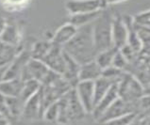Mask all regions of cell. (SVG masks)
Masks as SVG:
<instances>
[{
    "label": "cell",
    "instance_id": "1",
    "mask_svg": "<svg viewBox=\"0 0 150 125\" xmlns=\"http://www.w3.org/2000/svg\"><path fill=\"white\" fill-rule=\"evenodd\" d=\"M62 49L79 65L95 60L97 54L93 44L92 24L79 27L75 36Z\"/></svg>",
    "mask_w": 150,
    "mask_h": 125
},
{
    "label": "cell",
    "instance_id": "2",
    "mask_svg": "<svg viewBox=\"0 0 150 125\" xmlns=\"http://www.w3.org/2000/svg\"><path fill=\"white\" fill-rule=\"evenodd\" d=\"M113 16L109 11H101L97 18L92 23L93 39L96 54L113 47L112 44Z\"/></svg>",
    "mask_w": 150,
    "mask_h": 125
},
{
    "label": "cell",
    "instance_id": "3",
    "mask_svg": "<svg viewBox=\"0 0 150 125\" xmlns=\"http://www.w3.org/2000/svg\"><path fill=\"white\" fill-rule=\"evenodd\" d=\"M118 95L126 102H138L144 95V86L136 77L125 72L118 82Z\"/></svg>",
    "mask_w": 150,
    "mask_h": 125
},
{
    "label": "cell",
    "instance_id": "4",
    "mask_svg": "<svg viewBox=\"0 0 150 125\" xmlns=\"http://www.w3.org/2000/svg\"><path fill=\"white\" fill-rule=\"evenodd\" d=\"M137 108H139V101L138 102H126L122 99L118 98L112 105H111L102 117L98 119L101 122H108L115 119L121 118L131 113H136Z\"/></svg>",
    "mask_w": 150,
    "mask_h": 125
},
{
    "label": "cell",
    "instance_id": "5",
    "mask_svg": "<svg viewBox=\"0 0 150 125\" xmlns=\"http://www.w3.org/2000/svg\"><path fill=\"white\" fill-rule=\"evenodd\" d=\"M105 7L103 0H67L65 8L69 14L91 13L102 11Z\"/></svg>",
    "mask_w": 150,
    "mask_h": 125
},
{
    "label": "cell",
    "instance_id": "6",
    "mask_svg": "<svg viewBox=\"0 0 150 125\" xmlns=\"http://www.w3.org/2000/svg\"><path fill=\"white\" fill-rule=\"evenodd\" d=\"M93 81H79L75 89L78 97L83 106L85 113H93L95 109V91H93Z\"/></svg>",
    "mask_w": 150,
    "mask_h": 125
},
{
    "label": "cell",
    "instance_id": "7",
    "mask_svg": "<svg viewBox=\"0 0 150 125\" xmlns=\"http://www.w3.org/2000/svg\"><path fill=\"white\" fill-rule=\"evenodd\" d=\"M50 70H52L62 76L65 71V55L62 46L55 45L52 44V47L50 48L47 55L42 60Z\"/></svg>",
    "mask_w": 150,
    "mask_h": 125
},
{
    "label": "cell",
    "instance_id": "8",
    "mask_svg": "<svg viewBox=\"0 0 150 125\" xmlns=\"http://www.w3.org/2000/svg\"><path fill=\"white\" fill-rule=\"evenodd\" d=\"M128 29L124 18L113 16L112 21V44L115 48L120 50L127 44Z\"/></svg>",
    "mask_w": 150,
    "mask_h": 125
},
{
    "label": "cell",
    "instance_id": "9",
    "mask_svg": "<svg viewBox=\"0 0 150 125\" xmlns=\"http://www.w3.org/2000/svg\"><path fill=\"white\" fill-rule=\"evenodd\" d=\"M119 98L118 95V83H114L105 94V96L101 99V101L96 105L93 111V115L96 119H99L102 115L107 111V109Z\"/></svg>",
    "mask_w": 150,
    "mask_h": 125
},
{
    "label": "cell",
    "instance_id": "10",
    "mask_svg": "<svg viewBox=\"0 0 150 125\" xmlns=\"http://www.w3.org/2000/svg\"><path fill=\"white\" fill-rule=\"evenodd\" d=\"M22 116L28 119H37L40 116H42L41 90H39L35 95H33L29 100L25 102L22 111Z\"/></svg>",
    "mask_w": 150,
    "mask_h": 125
},
{
    "label": "cell",
    "instance_id": "11",
    "mask_svg": "<svg viewBox=\"0 0 150 125\" xmlns=\"http://www.w3.org/2000/svg\"><path fill=\"white\" fill-rule=\"evenodd\" d=\"M103 70L96 63V60L80 65L79 72V81H96L102 75Z\"/></svg>",
    "mask_w": 150,
    "mask_h": 125
},
{
    "label": "cell",
    "instance_id": "12",
    "mask_svg": "<svg viewBox=\"0 0 150 125\" xmlns=\"http://www.w3.org/2000/svg\"><path fill=\"white\" fill-rule=\"evenodd\" d=\"M76 30H78V27H76L75 25H73L70 23H67L65 25H62V27L56 31L51 41H52V44L55 45L63 47L75 36V34L76 33Z\"/></svg>",
    "mask_w": 150,
    "mask_h": 125
},
{
    "label": "cell",
    "instance_id": "13",
    "mask_svg": "<svg viewBox=\"0 0 150 125\" xmlns=\"http://www.w3.org/2000/svg\"><path fill=\"white\" fill-rule=\"evenodd\" d=\"M24 86L21 78L4 80L0 83V93L6 97H19Z\"/></svg>",
    "mask_w": 150,
    "mask_h": 125
},
{
    "label": "cell",
    "instance_id": "14",
    "mask_svg": "<svg viewBox=\"0 0 150 125\" xmlns=\"http://www.w3.org/2000/svg\"><path fill=\"white\" fill-rule=\"evenodd\" d=\"M114 84L113 81H111L104 76H100L99 78L93 81V91H95V107L98 103L101 101V99L105 96V94L108 92V90L111 87V85Z\"/></svg>",
    "mask_w": 150,
    "mask_h": 125
},
{
    "label": "cell",
    "instance_id": "15",
    "mask_svg": "<svg viewBox=\"0 0 150 125\" xmlns=\"http://www.w3.org/2000/svg\"><path fill=\"white\" fill-rule=\"evenodd\" d=\"M40 88H41V84L37 80L30 79V80L25 81L22 91H21L19 95V99L25 105V102L29 100L33 95H35L40 90Z\"/></svg>",
    "mask_w": 150,
    "mask_h": 125
},
{
    "label": "cell",
    "instance_id": "16",
    "mask_svg": "<svg viewBox=\"0 0 150 125\" xmlns=\"http://www.w3.org/2000/svg\"><path fill=\"white\" fill-rule=\"evenodd\" d=\"M101 12L100 11H97V12H91V13H79V14H72L70 15V18H69V22L72 24L73 25H75L76 27H81L83 25H86L89 24H92L93 21H95L99 13Z\"/></svg>",
    "mask_w": 150,
    "mask_h": 125
},
{
    "label": "cell",
    "instance_id": "17",
    "mask_svg": "<svg viewBox=\"0 0 150 125\" xmlns=\"http://www.w3.org/2000/svg\"><path fill=\"white\" fill-rule=\"evenodd\" d=\"M117 51H118V49L115 48L114 46L108 50L102 51L96 55L95 60L102 70H104V69L111 66L113 58H114V55L117 53Z\"/></svg>",
    "mask_w": 150,
    "mask_h": 125
},
{
    "label": "cell",
    "instance_id": "18",
    "mask_svg": "<svg viewBox=\"0 0 150 125\" xmlns=\"http://www.w3.org/2000/svg\"><path fill=\"white\" fill-rule=\"evenodd\" d=\"M51 47H52V41L38 42L33 48L32 58H35L38 60H42L45 55H47Z\"/></svg>",
    "mask_w": 150,
    "mask_h": 125
},
{
    "label": "cell",
    "instance_id": "19",
    "mask_svg": "<svg viewBox=\"0 0 150 125\" xmlns=\"http://www.w3.org/2000/svg\"><path fill=\"white\" fill-rule=\"evenodd\" d=\"M58 115H59V107H58V103L56 102L52 105H50L47 108H46L44 112V117L46 120L49 121H53L55 119H58Z\"/></svg>",
    "mask_w": 150,
    "mask_h": 125
},
{
    "label": "cell",
    "instance_id": "20",
    "mask_svg": "<svg viewBox=\"0 0 150 125\" xmlns=\"http://www.w3.org/2000/svg\"><path fill=\"white\" fill-rule=\"evenodd\" d=\"M127 65H128L127 60L126 59L125 57H124L121 52H120V50H118L117 53L114 55V58H113V61H112V64H111V66L124 71L127 67Z\"/></svg>",
    "mask_w": 150,
    "mask_h": 125
},
{
    "label": "cell",
    "instance_id": "21",
    "mask_svg": "<svg viewBox=\"0 0 150 125\" xmlns=\"http://www.w3.org/2000/svg\"><path fill=\"white\" fill-rule=\"evenodd\" d=\"M136 116H137V113H131L126 116H123L121 118L110 120V121H108L106 123H108V125H128L136 118Z\"/></svg>",
    "mask_w": 150,
    "mask_h": 125
},
{
    "label": "cell",
    "instance_id": "22",
    "mask_svg": "<svg viewBox=\"0 0 150 125\" xmlns=\"http://www.w3.org/2000/svg\"><path fill=\"white\" fill-rule=\"evenodd\" d=\"M105 6L107 5H115V4H120L123 2H126L127 0H103Z\"/></svg>",
    "mask_w": 150,
    "mask_h": 125
},
{
    "label": "cell",
    "instance_id": "23",
    "mask_svg": "<svg viewBox=\"0 0 150 125\" xmlns=\"http://www.w3.org/2000/svg\"><path fill=\"white\" fill-rule=\"evenodd\" d=\"M144 95H150V83L144 87Z\"/></svg>",
    "mask_w": 150,
    "mask_h": 125
}]
</instances>
